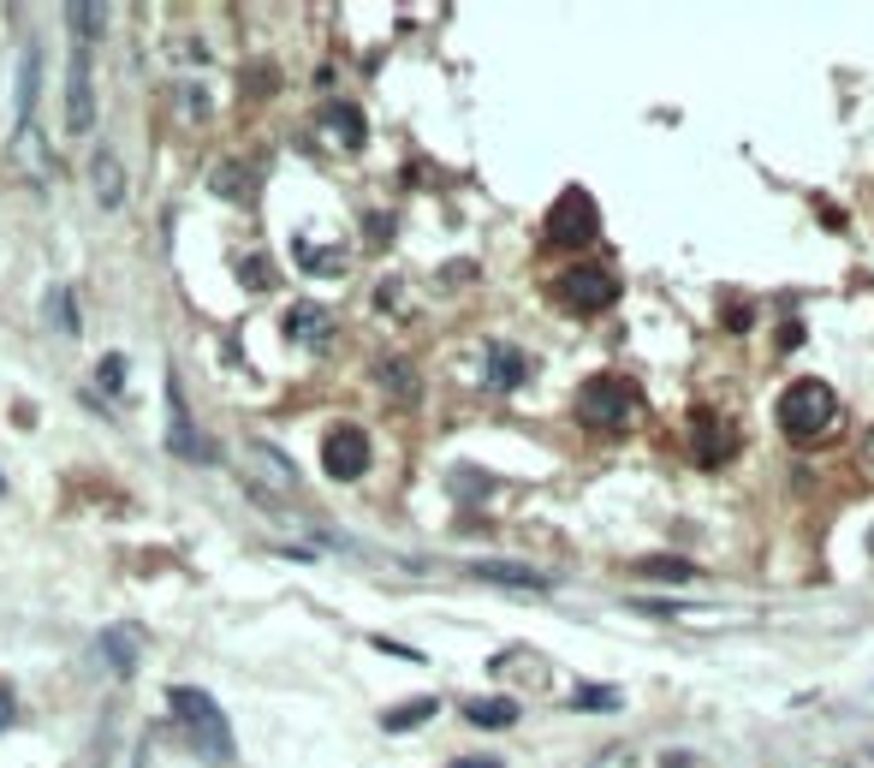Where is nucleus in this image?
<instances>
[{
	"label": "nucleus",
	"mask_w": 874,
	"mask_h": 768,
	"mask_svg": "<svg viewBox=\"0 0 874 768\" xmlns=\"http://www.w3.org/2000/svg\"><path fill=\"white\" fill-rule=\"evenodd\" d=\"M167 709L179 715V727L191 733V745L209 763H233V721H226L221 703H214L202 685H173L167 691Z\"/></svg>",
	"instance_id": "1"
},
{
	"label": "nucleus",
	"mask_w": 874,
	"mask_h": 768,
	"mask_svg": "<svg viewBox=\"0 0 874 768\" xmlns=\"http://www.w3.org/2000/svg\"><path fill=\"white\" fill-rule=\"evenodd\" d=\"M833 418H839V394L827 382H815V375H803V382H791L779 394V430L791 441H815Z\"/></svg>",
	"instance_id": "2"
},
{
	"label": "nucleus",
	"mask_w": 874,
	"mask_h": 768,
	"mask_svg": "<svg viewBox=\"0 0 874 768\" xmlns=\"http://www.w3.org/2000/svg\"><path fill=\"white\" fill-rule=\"evenodd\" d=\"M630 411H637V382H625V375H589L577 387V418L589 430H625Z\"/></svg>",
	"instance_id": "3"
},
{
	"label": "nucleus",
	"mask_w": 874,
	"mask_h": 768,
	"mask_svg": "<svg viewBox=\"0 0 874 768\" xmlns=\"http://www.w3.org/2000/svg\"><path fill=\"white\" fill-rule=\"evenodd\" d=\"M238 471H245V483L257 488L262 500H298V464H291L274 441H245V447H238Z\"/></svg>",
	"instance_id": "4"
},
{
	"label": "nucleus",
	"mask_w": 874,
	"mask_h": 768,
	"mask_svg": "<svg viewBox=\"0 0 874 768\" xmlns=\"http://www.w3.org/2000/svg\"><path fill=\"white\" fill-rule=\"evenodd\" d=\"M553 298H560L572 317H601V310L619 305V274L601 269V262H577L553 281Z\"/></svg>",
	"instance_id": "5"
},
{
	"label": "nucleus",
	"mask_w": 874,
	"mask_h": 768,
	"mask_svg": "<svg viewBox=\"0 0 874 768\" xmlns=\"http://www.w3.org/2000/svg\"><path fill=\"white\" fill-rule=\"evenodd\" d=\"M595 233H601V209H595V197L583 191V185H565V191L553 197V209H548V245L583 250V245H595Z\"/></svg>",
	"instance_id": "6"
},
{
	"label": "nucleus",
	"mask_w": 874,
	"mask_h": 768,
	"mask_svg": "<svg viewBox=\"0 0 874 768\" xmlns=\"http://www.w3.org/2000/svg\"><path fill=\"white\" fill-rule=\"evenodd\" d=\"M322 464H327V476H339V483H358L363 471H370V435L363 430H334L327 435V447H322Z\"/></svg>",
	"instance_id": "7"
},
{
	"label": "nucleus",
	"mask_w": 874,
	"mask_h": 768,
	"mask_svg": "<svg viewBox=\"0 0 874 768\" xmlns=\"http://www.w3.org/2000/svg\"><path fill=\"white\" fill-rule=\"evenodd\" d=\"M732 453H738V430H732L726 418H714V411H696L690 418V459L696 464H726Z\"/></svg>",
	"instance_id": "8"
},
{
	"label": "nucleus",
	"mask_w": 874,
	"mask_h": 768,
	"mask_svg": "<svg viewBox=\"0 0 874 768\" xmlns=\"http://www.w3.org/2000/svg\"><path fill=\"white\" fill-rule=\"evenodd\" d=\"M66 125H72V132H90V125H96L90 48H72V66H66Z\"/></svg>",
	"instance_id": "9"
},
{
	"label": "nucleus",
	"mask_w": 874,
	"mask_h": 768,
	"mask_svg": "<svg viewBox=\"0 0 874 768\" xmlns=\"http://www.w3.org/2000/svg\"><path fill=\"white\" fill-rule=\"evenodd\" d=\"M167 399H173V423H167V447L179 459H197V464H214V447L191 430V411H185V394H179V375H167Z\"/></svg>",
	"instance_id": "10"
},
{
	"label": "nucleus",
	"mask_w": 874,
	"mask_h": 768,
	"mask_svg": "<svg viewBox=\"0 0 874 768\" xmlns=\"http://www.w3.org/2000/svg\"><path fill=\"white\" fill-rule=\"evenodd\" d=\"M137 649H143V632H137V625H108V632L96 637V656L108 661L113 679H132L137 673Z\"/></svg>",
	"instance_id": "11"
},
{
	"label": "nucleus",
	"mask_w": 874,
	"mask_h": 768,
	"mask_svg": "<svg viewBox=\"0 0 874 768\" xmlns=\"http://www.w3.org/2000/svg\"><path fill=\"white\" fill-rule=\"evenodd\" d=\"M12 161H18V173L30 185H54V168H48V144H42V132H36L30 120L18 125V137H12Z\"/></svg>",
	"instance_id": "12"
},
{
	"label": "nucleus",
	"mask_w": 874,
	"mask_h": 768,
	"mask_svg": "<svg viewBox=\"0 0 874 768\" xmlns=\"http://www.w3.org/2000/svg\"><path fill=\"white\" fill-rule=\"evenodd\" d=\"M464 572L483 578V584H505V590H548V572H536V566H517V560H471Z\"/></svg>",
	"instance_id": "13"
},
{
	"label": "nucleus",
	"mask_w": 874,
	"mask_h": 768,
	"mask_svg": "<svg viewBox=\"0 0 874 768\" xmlns=\"http://www.w3.org/2000/svg\"><path fill=\"white\" fill-rule=\"evenodd\" d=\"M286 334L298 339V346H327V339H334V317H327V305H291Z\"/></svg>",
	"instance_id": "14"
},
{
	"label": "nucleus",
	"mask_w": 874,
	"mask_h": 768,
	"mask_svg": "<svg viewBox=\"0 0 874 768\" xmlns=\"http://www.w3.org/2000/svg\"><path fill=\"white\" fill-rule=\"evenodd\" d=\"M524 375H529V363H524V351H517V346H488V387H494V394H512Z\"/></svg>",
	"instance_id": "15"
},
{
	"label": "nucleus",
	"mask_w": 874,
	"mask_h": 768,
	"mask_svg": "<svg viewBox=\"0 0 874 768\" xmlns=\"http://www.w3.org/2000/svg\"><path fill=\"white\" fill-rule=\"evenodd\" d=\"M90 185H96L101 209H120V197H125V173H120V156H113V149H96V161H90Z\"/></svg>",
	"instance_id": "16"
},
{
	"label": "nucleus",
	"mask_w": 874,
	"mask_h": 768,
	"mask_svg": "<svg viewBox=\"0 0 874 768\" xmlns=\"http://www.w3.org/2000/svg\"><path fill=\"white\" fill-rule=\"evenodd\" d=\"M637 572H642V578H661V584H690V578H696V560H678V554H642Z\"/></svg>",
	"instance_id": "17"
},
{
	"label": "nucleus",
	"mask_w": 874,
	"mask_h": 768,
	"mask_svg": "<svg viewBox=\"0 0 874 768\" xmlns=\"http://www.w3.org/2000/svg\"><path fill=\"white\" fill-rule=\"evenodd\" d=\"M464 721H471V727H512L517 721V703L512 697H476V703H464Z\"/></svg>",
	"instance_id": "18"
},
{
	"label": "nucleus",
	"mask_w": 874,
	"mask_h": 768,
	"mask_svg": "<svg viewBox=\"0 0 874 768\" xmlns=\"http://www.w3.org/2000/svg\"><path fill=\"white\" fill-rule=\"evenodd\" d=\"M66 24H72V42H78V48H96L101 7H90V0H72V7H66Z\"/></svg>",
	"instance_id": "19"
},
{
	"label": "nucleus",
	"mask_w": 874,
	"mask_h": 768,
	"mask_svg": "<svg viewBox=\"0 0 874 768\" xmlns=\"http://www.w3.org/2000/svg\"><path fill=\"white\" fill-rule=\"evenodd\" d=\"M327 132H334L346 149H363V113H358V108H346V102L327 108Z\"/></svg>",
	"instance_id": "20"
},
{
	"label": "nucleus",
	"mask_w": 874,
	"mask_h": 768,
	"mask_svg": "<svg viewBox=\"0 0 874 768\" xmlns=\"http://www.w3.org/2000/svg\"><path fill=\"white\" fill-rule=\"evenodd\" d=\"M36 84H42V54H24V72H18V125L36 113Z\"/></svg>",
	"instance_id": "21"
},
{
	"label": "nucleus",
	"mask_w": 874,
	"mask_h": 768,
	"mask_svg": "<svg viewBox=\"0 0 874 768\" xmlns=\"http://www.w3.org/2000/svg\"><path fill=\"white\" fill-rule=\"evenodd\" d=\"M428 715H435V697H416V703H399V709H387L382 727H387V733H404V727H423Z\"/></svg>",
	"instance_id": "22"
},
{
	"label": "nucleus",
	"mask_w": 874,
	"mask_h": 768,
	"mask_svg": "<svg viewBox=\"0 0 874 768\" xmlns=\"http://www.w3.org/2000/svg\"><path fill=\"white\" fill-rule=\"evenodd\" d=\"M48 317H54L66 334H78V310H72V293H66V286H54V293H48Z\"/></svg>",
	"instance_id": "23"
},
{
	"label": "nucleus",
	"mask_w": 874,
	"mask_h": 768,
	"mask_svg": "<svg viewBox=\"0 0 874 768\" xmlns=\"http://www.w3.org/2000/svg\"><path fill=\"white\" fill-rule=\"evenodd\" d=\"M572 703H577V709H619V691H601V685H583V691H577V697H572Z\"/></svg>",
	"instance_id": "24"
},
{
	"label": "nucleus",
	"mask_w": 874,
	"mask_h": 768,
	"mask_svg": "<svg viewBox=\"0 0 874 768\" xmlns=\"http://www.w3.org/2000/svg\"><path fill=\"white\" fill-rule=\"evenodd\" d=\"M334 257H339V250H303V269H310V274H334L339 269Z\"/></svg>",
	"instance_id": "25"
},
{
	"label": "nucleus",
	"mask_w": 874,
	"mask_h": 768,
	"mask_svg": "<svg viewBox=\"0 0 874 768\" xmlns=\"http://www.w3.org/2000/svg\"><path fill=\"white\" fill-rule=\"evenodd\" d=\"M12 715H18V691H12L7 679H0V733L12 727Z\"/></svg>",
	"instance_id": "26"
},
{
	"label": "nucleus",
	"mask_w": 874,
	"mask_h": 768,
	"mask_svg": "<svg viewBox=\"0 0 874 768\" xmlns=\"http://www.w3.org/2000/svg\"><path fill=\"white\" fill-rule=\"evenodd\" d=\"M661 768H696V757H690V751H666Z\"/></svg>",
	"instance_id": "27"
},
{
	"label": "nucleus",
	"mask_w": 874,
	"mask_h": 768,
	"mask_svg": "<svg viewBox=\"0 0 874 768\" xmlns=\"http://www.w3.org/2000/svg\"><path fill=\"white\" fill-rule=\"evenodd\" d=\"M452 768H505V763H494V757H452Z\"/></svg>",
	"instance_id": "28"
},
{
	"label": "nucleus",
	"mask_w": 874,
	"mask_h": 768,
	"mask_svg": "<svg viewBox=\"0 0 874 768\" xmlns=\"http://www.w3.org/2000/svg\"><path fill=\"white\" fill-rule=\"evenodd\" d=\"M132 768H143V751H137V763H132Z\"/></svg>",
	"instance_id": "29"
},
{
	"label": "nucleus",
	"mask_w": 874,
	"mask_h": 768,
	"mask_svg": "<svg viewBox=\"0 0 874 768\" xmlns=\"http://www.w3.org/2000/svg\"><path fill=\"white\" fill-rule=\"evenodd\" d=\"M0 495H7V476H0Z\"/></svg>",
	"instance_id": "30"
}]
</instances>
